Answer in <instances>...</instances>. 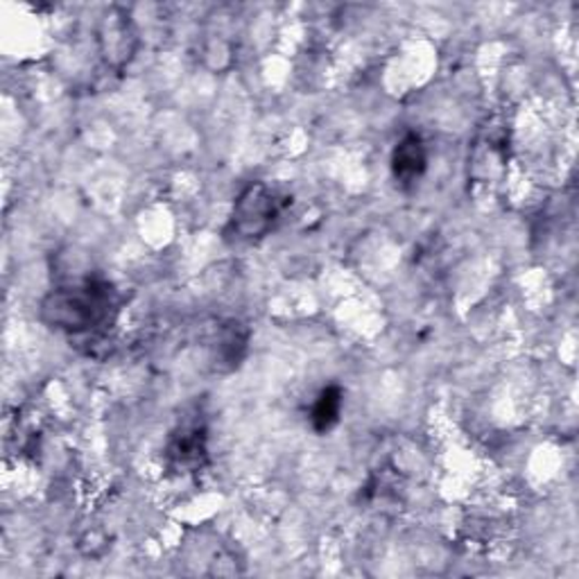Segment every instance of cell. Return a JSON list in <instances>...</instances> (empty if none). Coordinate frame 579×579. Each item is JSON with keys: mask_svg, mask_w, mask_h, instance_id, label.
Returning a JSON list of instances; mask_svg holds the SVG:
<instances>
[{"mask_svg": "<svg viewBox=\"0 0 579 579\" xmlns=\"http://www.w3.org/2000/svg\"><path fill=\"white\" fill-rule=\"evenodd\" d=\"M110 310V293L107 287L98 283H82L60 287L50 293L41 306L43 320L60 331L85 333L100 324Z\"/></svg>", "mask_w": 579, "mask_h": 579, "instance_id": "1", "label": "cell"}, {"mask_svg": "<svg viewBox=\"0 0 579 579\" xmlns=\"http://www.w3.org/2000/svg\"><path fill=\"white\" fill-rule=\"evenodd\" d=\"M276 210L279 208L274 193H270L262 183H256V186H249L241 195L239 204H235L233 224L245 239H254V235H262L272 227Z\"/></svg>", "mask_w": 579, "mask_h": 579, "instance_id": "2", "label": "cell"}, {"mask_svg": "<svg viewBox=\"0 0 579 579\" xmlns=\"http://www.w3.org/2000/svg\"><path fill=\"white\" fill-rule=\"evenodd\" d=\"M391 168H394V175H397V179H403V181H414L421 172H424L426 147H424V143H421L419 137L410 134L397 145V150H394V156H391Z\"/></svg>", "mask_w": 579, "mask_h": 579, "instance_id": "3", "label": "cell"}, {"mask_svg": "<svg viewBox=\"0 0 579 579\" xmlns=\"http://www.w3.org/2000/svg\"><path fill=\"white\" fill-rule=\"evenodd\" d=\"M339 412H342V391L337 387H326L318 403L312 406V428L318 433H326L331 430L337 421H339Z\"/></svg>", "mask_w": 579, "mask_h": 579, "instance_id": "4", "label": "cell"}]
</instances>
